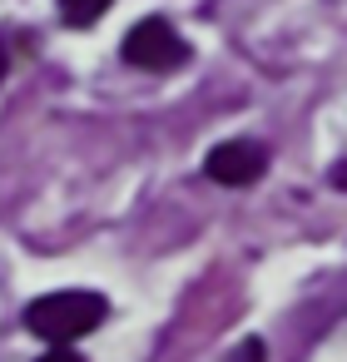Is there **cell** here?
Segmentation results:
<instances>
[{"instance_id": "6da1fadb", "label": "cell", "mask_w": 347, "mask_h": 362, "mask_svg": "<svg viewBox=\"0 0 347 362\" xmlns=\"http://www.w3.org/2000/svg\"><path fill=\"white\" fill-rule=\"evenodd\" d=\"M105 313H110V303H105L100 293H90V288H65V293L35 298V303L25 308V327H30L35 337H45V342L65 347V342L90 337V332L105 322Z\"/></svg>"}, {"instance_id": "7a4b0ae2", "label": "cell", "mask_w": 347, "mask_h": 362, "mask_svg": "<svg viewBox=\"0 0 347 362\" xmlns=\"http://www.w3.org/2000/svg\"><path fill=\"white\" fill-rule=\"evenodd\" d=\"M124 60L134 65V70H154V75H164V70H179L184 65V55H189V45L179 40V30L169 25V21H159V16H149V21H139L129 35H124Z\"/></svg>"}, {"instance_id": "3957f363", "label": "cell", "mask_w": 347, "mask_h": 362, "mask_svg": "<svg viewBox=\"0 0 347 362\" xmlns=\"http://www.w3.org/2000/svg\"><path fill=\"white\" fill-rule=\"evenodd\" d=\"M204 169H208V179H213V184L248 189V184H258V179H263V169H268V149H263V144H253V139H228V144H213V149H208Z\"/></svg>"}, {"instance_id": "277c9868", "label": "cell", "mask_w": 347, "mask_h": 362, "mask_svg": "<svg viewBox=\"0 0 347 362\" xmlns=\"http://www.w3.org/2000/svg\"><path fill=\"white\" fill-rule=\"evenodd\" d=\"M60 11H65V21H70V25H80V30H85V25H95V21L110 11V0H60Z\"/></svg>"}, {"instance_id": "5b68a950", "label": "cell", "mask_w": 347, "mask_h": 362, "mask_svg": "<svg viewBox=\"0 0 347 362\" xmlns=\"http://www.w3.org/2000/svg\"><path fill=\"white\" fill-rule=\"evenodd\" d=\"M35 362H80L70 347H55V352H45V357H35Z\"/></svg>"}, {"instance_id": "8992f818", "label": "cell", "mask_w": 347, "mask_h": 362, "mask_svg": "<svg viewBox=\"0 0 347 362\" xmlns=\"http://www.w3.org/2000/svg\"><path fill=\"white\" fill-rule=\"evenodd\" d=\"M332 184H337V189H347V159H342V164L332 169Z\"/></svg>"}, {"instance_id": "52a82bcc", "label": "cell", "mask_w": 347, "mask_h": 362, "mask_svg": "<svg viewBox=\"0 0 347 362\" xmlns=\"http://www.w3.org/2000/svg\"><path fill=\"white\" fill-rule=\"evenodd\" d=\"M6 65H11V60H6V45H0V80H6Z\"/></svg>"}]
</instances>
